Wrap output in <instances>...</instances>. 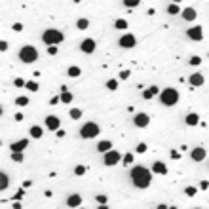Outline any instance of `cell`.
<instances>
[{"label":"cell","instance_id":"21","mask_svg":"<svg viewBox=\"0 0 209 209\" xmlns=\"http://www.w3.org/2000/svg\"><path fill=\"white\" fill-rule=\"evenodd\" d=\"M10 186V177L6 173H0V190H6Z\"/></svg>","mask_w":209,"mask_h":209},{"label":"cell","instance_id":"48","mask_svg":"<svg viewBox=\"0 0 209 209\" xmlns=\"http://www.w3.org/2000/svg\"><path fill=\"white\" fill-rule=\"evenodd\" d=\"M200 188H201V190H207V188H209V183H207V181H201V183H200Z\"/></svg>","mask_w":209,"mask_h":209},{"label":"cell","instance_id":"43","mask_svg":"<svg viewBox=\"0 0 209 209\" xmlns=\"http://www.w3.org/2000/svg\"><path fill=\"white\" fill-rule=\"evenodd\" d=\"M171 158L173 160H179V158H181V152H179V150H171Z\"/></svg>","mask_w":209,"mask_h":209},{"label":"cell","instance_id":"9","mask_svg":"<svg viewBox=\"0 0 209 209\" xmlns=\"http://www.w3.org/2000/svg\"><path fill=\"white\" fill-rule=\"evenodd\" d=\"M148 122H150V118H148V114H145V112L135 114V118H133L135 127H147V126H148Z\"/></svg>","mask_w":209,"mask_h":209},{"label":"cell","instance_id":"46","mask_svg":"<svg viewBox=\"0 0 209 209\" xmlns=\"http://www.w3.org/2000/svg\"><path fill=\"white\" fill-rule=\"evenodd\" d=\"M6 49H8V42L2 40V42H0V52H6Z\"/></svg>","mask_w":209,"mask_h":209},{"label":"cell","instance_id":"49","mask_svg":"<svg viewBox=\"0 0 209 209\" xmlns=\"http://www.w3.org/2000/svg\"><path fill=\"white\" fill-rule=\"evenodd\" d=\"M13 118H15V122H23V114H21V112H17Z\"/></svg>","mask_w":209,"mask_h":209},{"label":"cell","instance_id":"25","mask_svg":"<svg viewBox=\"0 0 209 209\" xmlns=\"http://www.w3.org/2000/svg\"><path fill=\"white\" fill-rule=\"evenodd\" d=\"M70 118H72V120H78V118H82V110L80 109H70Z\"/></svg>","mask_w":209,"mask_h":209},{"label":"cell","instance_id":"40","mask_svg":"<svg viewBox=\"0 0 209 209\" xmlns=\"http://www.w3.org/2000/svg\"><path fill=\"white\" fill-rule=\"evenodd\" d=\"M129 74H131L129 70H122V72H120V80H127V78H129Z\"/></svg>","mask_w":209,"mask_h":209},{"label":"cell","instance_id":"13","mask_svg":"<svg viewBox=\"0 0 209 209\" xmlns=\"http://www.w3.org/2000/svg\"><path fill=\"white\" fill-rule=\"evenodd\" d=\"M82 52L84 53H93L95 52V40H91V38H86L84 42H82Z\"/></svg>","mask_w":209,"mask_h":209},{"label":"cell","instance_id":"29","mask_svg":"<svg viewBox=\"0 0 209 209\" xmlns=\"http://www.w3.org/2000/svg\"><path fill=\"white\" fill-rule=\"evenodd\" d=\"M15 105L17 106H27L29 105V97H17L15 99Z\"/></svg>","mask_w":209,"mask_h":209},{"label":"cell","instance_id":"19","mask_svg":"<svg viewBox=\"0 0 209 209\" xmlns=\"http://www.w3.org/2000/svg\"><path fill=\"white\" fill-rule=\"evenodd\" d=\"M29 135H31L32 139H40V137L44 135V131H42V127H38V126H32V127H31V131H29Z\"/></svg>","mask_w":209,"mask_h":209},{"label":"cell","instance_id":"16","mask_svg":"<svg viewBox=\"0 0 209 209\" xmlns=\"http://www.w3.org/2000/svg\"><path fill=\"white\" fill-rule=\"evenodd\" d=\"M152 171H154V173H158V175H167V165H165L163 162H154Z\"/></svg>","mask_w":209,"mask_h":209},{"label":"cell","instance_id":"28","mask_svg":"<svg viewBox=\"0 0 209 209\" xmlns=\"http://www.w3.org/2000/svg\"><path fill=\"white\" fill-rule=\"evenodd\" d=\"M196 186H186V188H184V194H186V196H190V198H194V196H196Z\"/></svg>","mask_w":209,"mask_h":209},{"label":"cell","instance_id":"24","mask_svg":"<svg viewBox=\"0 0 209 209\" xmlns=\"http://www.w3.org/2000/svg\"><path fill=\"white\" fill-rule=\"evenodd\" d=\"M76 27L80 29V31H86V29L89 27V21H88V19H78V23H76Z\"/></svg>","mask_w":209,"mask_h":209},{"label":"cell","instance_id":"10","mask_svg":"<svg viewBox=\"0 0 209 209\" xmlns=\"http://www.w3.org/2000/svg\"><path fill=\"white\" fill-rule=\"evenodd\" d=\"M190 156H192V160L194 162H201V160H205V156H207V150L205 148H201V147H196L190 152Z\"/></svg>","mask_w":209,"mask_h":209},{"label":"cell","instance_id":"22","mask_svg":"<svg viewBox=\"0 0 209 209\" xmlns=\"http://www.w3.org/2000/svg\"><path fill=\"white\" fill-rule=\"evenodd\" d=\"M80 74H82L80 67H70V69H69V76H70V78H78Z\"/></svg>","mask_w":209,"mask_h":209},{"label":"cell","instance_id":"26","mask_svg":"<svg viewBox=\"0 0 209 209\" xmlns=\"http://www.w3.org/2000/svg\"><path fill=\"white\" fill-rule=\"evenodd\" d=\"M167 13H169V15H177V13H179V6L177 4H169L167 6Z\"/></svg>","mask_w":209,"mask_h":209},{"label":"cell","instance_id":"42","mask_svg":"<svg viewBox=\"0 0 209 209\" xmlns=\"http://www.w3.org/2000/svg\"><path fill=\"white\" fill-rule=\"evenodd\" d=\"M13 31H15V32H21V31H23V25H21V23H13Z\"/></svg>","mask_w":209,"mask_h":209},{"label":"cell","instance_id":"47","mask_svg":"<svg viewBox=\"0 0 209 209\" xmlns=\"http://www.w3.org/2000/svg\"><path fill=\"white\" fill-rule=\"evenodd\" d=\"M48 53H49V55H55V53H57V46H49V48H48Z\"/></svg>","mask_w":209,"mask_h":209},{"label":"cell","instance_id":"52","mask_svg":"<svg viewBox=\"0 0 209 209\" xmlns=\"http://www.w3.org/2000/svg\"><path fill=\"white\" fill-rule=\"evenodd\" d=\"M57 103H59V97H53L52 101H49V105H57Z\"/></svg>","mask_w":209,"mask_h":209},{"label":"cell","instance_id":"33","mask_svg":"<svg viewBox=\"0 0 209 209\" xmlns=\"http://www.w3.org/2000/svg\"><path fill=\"white\" fill-rule=\"evenodd\" d=\"M12 160H13V162H23V160H25L23 152H12Z\"/></svg>","mask_w":209,"mask_h":209},{"label":"cell","instance_id":"37","mask_svg":"<svg viewBox=\"0 0 209 209\" xmlns=\"http://www.w3.org/2000/svg\"><path fill=\"white\" fill-rule=\"evenodd\" d=\"M200 63H201V57H198V55H194V57H190V65H192V67H198Z\"/></svg>","mask_w":209,"mask_h":209},{"label":"cell","instance_id":"23","mask_svg":"<svg viewBox=\"0 0 209 209\" xmlns=\"http://www.w3.org/2000/svg\"><path fill=\"white\" fill-rule=\"evenodd\" d=\"M61 101L63 103H72V93L70 91H61Z\"/></svg>","mask_w":209,"mask_h":209},{"label":"cell","instance_id":"39","mask_svg":"<svg viewBox=\"0 0 209 209\" xmlns=\"http://www.w3.org/2000/svg\"><path fill=\"white\" fill-rule=\"evenodd\" d=\"M97 201H99L101 205H106V201H109V198H106L105 194H99V196H97Z\"/></svg>","mask_w":209,"mask_h":209},{"label":"cell","instance_id":"45","mask_svg":"<svg viewBox=\"0 0 209 209\" xmlns=\"http://www.w3.org/2000/svg\"><path fill=\"white\" fill-rule=\"evenodd\" d=\"M143 97H145V99H152L154 95L150 93V89H145V91H143Z\"/></svg>","mask_w":209,"mask_h":209},{"label":"cell","instance_id":"50","mask_svg":"<svg viewBox=\"0 0 209 209\" xmlns=\"http://www.w3.org/2000/svg\"><path fill=\"white\" fill-rule=\"evenodd\" d=\"M65 135H67V133H65V129H61V127L57 129V137H65Z\"/></svg>","mask_w":209,"mask_h":209},{"label":"cell","instance_id":"34","mask_svg":"<svg viewBox=\"0 0 209 209\" xmlns=\"http://www.w3.org/2000/svg\"><path fill=\"white\" fill-rule=\"evenodd\" d=\"M84 173H86V165H76V167H74V175L82 177Z\"/></svg>","mask_w":209,"mask_h":209},{"label":"cell","instance_id":"3","mask_svg":"<svg viewBox=\"0 0 209 209\" xmlns=\"http://www.w3.org/2000/svg\"><path fill=\"white\" fill-rule=\"evenodd\" d=\"M160 101H162V105L165 106H173V105H177V101H179V91L175 88H165L160 91Z\"/></svg>","mask_w":209,"mask_h":209},{"label":"cell","instance_id":"35","mask_svg":"<svg viewBox=\"0 0 209 209\" xmlns=\"http://www.w3.org/2000/svg\"><path fill=\"white\" fill-rule=\"evenodd\" d=\"M124 6L126 8H137V6H139V0H126Z\"/></svg>","mask_w":209,"mask_h":209},{"label":"cell","instance_id":"7","mask_svg":"<svg viewBox=\"0 0 209 209\" xmlns=\"http://www.w3.org/2000/svg\"><path fill=\"white\" fill-rule=\"evenodd\" d=\"M120 48H126V49H129V48H135V44H137V38L133 36V34H124V36L120 38Z\"/></svg>","mask_w":209,"mask_h":209},{"label":"cell","instance_id":"27","mask_svg":"<svg viewBox=\"0 0 209 209\" xmlns=\"http://www.w3.org/2000/svg\"><path fill=\"white\" fill-rule=\"evenodd\" d=\"M114 27L120 29V31H124V29H127V21H126V19H118L116 23H114Z\"/></svg>","mask_w":209,"mask_h":209},{"label":"cell","instance_id":"20","mask_svg":"<svg viewBox=\"0 0 209 209\" xmlns=\"http://www.w3.org/2000/svg\"><path fill=\"white\" fill-rule=\"evenodd\" d=\"M110 148H112V143H110V141H101L99 145H97V150H99V152H109Z\"/></svg>","mask_w":209,"mask_h":209},{"label":"cell","instance_id":"8","mask_svg":"<svg viewBox=\"0 0 209 209\" xmlns=\"http://www.w3.org/2000/svg\"><path fill=\"white\" fill-rule=\"evenodd\" d=\"M118 162H120V152H116V150L105 152V165H116Z\"/></svg>","mask_w":209,"mask_h":209},{"label":"cell","instance_id":"41","mask_svg":"<svg viewBox=\"0 0 209 209\" xmlns=\"http://www.w3.org/2000/svg\"><path fill=\"white\" fill-rule=\"evenodd\" d=\"M23 194H25V192H23V188H19V190L15 192V196H13V200H17V201H19L21 198H23Z\"/></svg>","mask_w":209,"mask_h":209},{"label":"cell","instance_id":"31","mask_svg":"<svg viewBox=\"0 0 209 209\" xmlns=\"http://www.w3.org/2000/svg\"><path fill=\"white\" fill-rule=\"evenodd\" d=\"M106 89H110V91L118 89V80H109L106 82Z\"/></svg>","mask_w":209,"mask_h":209},{"label":"cell","instance_id":"5","mask_svg":"<svg viewBox=\"0 0 209 209\" xmlns=\"http://www.w3.org/2000/svg\"><path fill=\"white\" fill-rule=\"evenodd\" d=\"M99 135V126L89 122V124H86L82 129H80V137L82 139H93V137Z\"/></svg>","mask_w":209,"mask_h":209},{"label":"cell","instance_id":"12","mask_svg":"<svg viewBox=\"0 0 209 209\" xmlns=\"http://www.w3.org/2000/svg\"><path fill=\"white\" fill-rule=\"evenodd\" d=\"M27 147H29V139H21V141H17V143H12L10 150H12V152H23Z\"/></svg>","mask_w":209,"mask_h":209},{"label":"cell","instance_id":"1","mask_svg":"<svg viewBox=\"0 0 209 209\" xmlns=\"http://www.w3.org/2000/svg\"><path fill=\"white\" fill-rule=\"evenodd\" d=\"M129 177H131V183L137 186V188H148L150 181H152V175L147 167L143 165H135V167L129 171Z\"/></svg>","mask_w":209,"mask_h":209},{"label":"cell","instance_id":"32","mask_svg":"<svg viewBox=\"0 0 209 209\" xmlns=\"http://www.w3.org/2000/svg\"><path fill=\"white\" fill-rule=\"evenodd\" d=\"M135 152L137 154H145L147 152V145H145V143H139V145L135 147Z\"/></svg>","mask_w":209,"mask_h":209},{"label":"cell","instance_id":"14","mask_svg":"<svg viewBox=\"0 0 209 209\" xmlns=\"http://www.w3.org/2000/svg\"><path fill=\"white\" fill-rule=\"evenodd\" d=\"M188 82H190V86H192V88H198V86H204V82H205V78L201 76L200 72H196V74H190V78H188Z\"/></svg>","mask_w":209,"mask_h":209},{"label":"cell","instance_id":"11","mask_svg":"<svg viewBox=\"0 0 209 209\" xmlns=\"http://www.w3.org/2000/svg\"><path fill=\"white\" fill-rule=\"evenodd\" d=\"M46 127L52 129V131H57V129L61 127V120L57 118V116H48L46 118Z\"/></svg>","mask_w":209,"mask_h":209},{"label":"cell","instance_id":"17","mask_svg":"<svg viewBox=\"0 0 209 209\" xmlns=\"http://www.w3.org/2000/svg\"><path fill=\"white\" fill-rule=\"evenodd\" d=\"M183 17H184L186 21H194V19L198 17V12L194 10V8H186V10L183 12Z\"/></svg>","mask_w":209,"mask_h":209},{"label":"cell","instance_id":"30","mask_svg":"<svg viewBox=\"0 0 209 209\" xmlns=\"http://www.w3.org/2000/svg\"><path fill=\"white\" fill-rule=\"evenodd\" d=\"M25 88H27V89H31V91H38V84L34 82V80H29Z\"/></svg>","mask_w":209,"mask_h":209},{"label":"cell","instance_id":"2","mask_svg":"<svg viewBox=\"0 0 209 209\" xmlns=\"http://www.w3.org/2000/svg\"><path fill=\"white\" fill-rule=\"evenodd\" d=\"M42 40H44V44H48V48L49 46H59L65 40V34L61 31H57V29H48V31L42 34Z\"/></svg>","mask_w":209,"mask_h":209},{"label":"cell","instance_id":"38","mask_svg":"<svg viewBox=\"0 0 209 209\" xmlns=\"http://www.w3.org/2000/svg\"><path fill=\"white\" fill-rule=\"evenodd\" d=\"M13 86H17V88H23V86H27V82L23 80V78H15V80H13Z\"/></svg>","mask_w":209,"mask_h":209},{"label":"cell","instance_id":"36","mask_svg":"<svg viewBox=\"0 0 209 209\" xmlns=\"http://www.w3.org/2000/svg\"><path fill=\"white\" fill-rule=\"evenodd\" d=\"M131 163H133V154L129 152V154L124 156V165H131Z\"/></svg>","mask_w":209,"mask_h":209},{"label":"cell","instance_id":"51","mask_svg":"<svg viewBox=\"0 0 209 209\" xmlns=\"http://www.w3.org/2000/svg\"><path fill=\"white\" fill-rule=\"evenodd\" d=\"M29 186H32V181H23V188H29Z\"/></svg>","mask_w":209,"mask_h":209},{"label":"cell","instance_id":"18","mask_svg":"<svg viewBox=\"0 0 209 209\" xmlns=\"http://www.w3.org/2000/svg\"><path fill=\"white\" fill-rule=\"evenodd\" d=\"M184 122H186V126H198V124H200V116L192 112V114H188V116H186Z\"/></svg>","mask_w":209,"mask_h":209},{"label":"cell","instance_id":"44","mask_svg":"<svg viewBox=\"0 0 209 209\" xmlns=\"http://www.w3.org/2000/svg\"><path fill=\"white\" fill-rule=\"evenodd\" d=\"M150 93H152V95H156V93H160V88H158V86H150Z\"/></svg>","mask_w":209,"mask_h":209},{"label":"cell","instance_id":"4","mask_svg":"<svg viewBox=\"0 0 209 209\" xmlns=\"http://www.w3.org/2000/svg\"><path fill=\"white\" fill-rule=\"evenodd\" d=\"M19 59L23 63H34L38 59V52L32 46H25V48H21V52H19Z\"/></svg>","mask_w":209,"mask_h":209},{"label":"cell","instance_id":"15","mask_svg":"<svg viewBox=\"0 0 209 209\" xmlns=\"http://www.w3.org/2000/svg\"><path fill=\"white\" fill-rule=\"evenodd\" d=\"M80 204H82V196H80V194H70L69 200H67V205L69 207H78Z\"/></svg>","mask_w":209,"mask_h":209},{"label":"cell","instance_id":"6","mask_svg":"<svg viewBox=\"0 0 209 209\" xmlns=\"http://www.w3.org/2000/svg\"><path fill=\"white\" fill-rule=\"evenodd\" d=\"M186 36H188L190 40H194V42H200L201 38H204V31H201V27H200V25L190 27L188 31H186Z\"/></svg>","mask_w":209,"mask_h":209}]
</instances>
